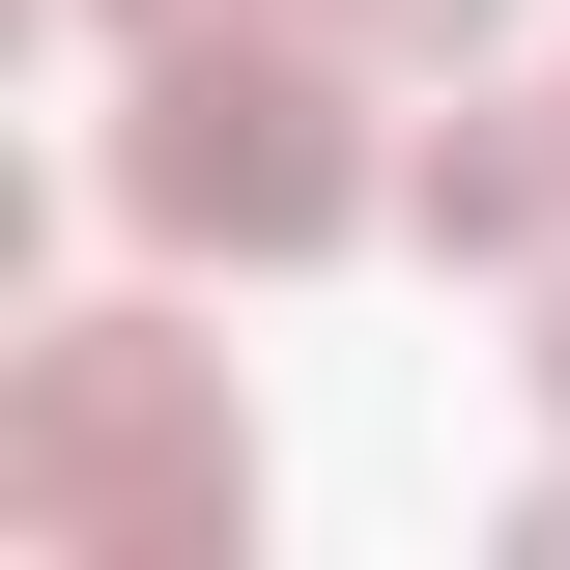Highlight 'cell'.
I'll return each mask as SVG.
<instances>
[{
	"mask_svg": "<svg viewBox=\"0 0 570 570\" xmlns=\"http://www.w3.org/2000/svg\"><path fill=\"white\" fill-rule=\"evenodd\" d=\"M513 570H570V485H542V513H513Z\"/></svg>",
	"mask_w": 570,
	"mask_h": 570,
	"instance_id": "obj_6",
	"label": "cell"
},
{
	"mask_svg": "<svg viewBox=\"0 0 570 570\" xmlns=\"http://www.w3.org/2000/svg\"><path fill=\"white\" fill-rule=\"evenodd\" d=\"M86 29H228V0H86Z\"/></svg>",
	"mask_w": 570,
	"mask_h": 570,
	"instance_id": "obj_5",
	"label": "cell"
},
{
	"mask_svg": "<svg viewBox=\"0 0 570 570\" xmlns=\"http://www.w3.org/2000/svg\"><path fill=\"white\" fill-rule=\"evenodd\" d=\"M0 542H58V570H228V542H257L228 343H171V314H58V343L0 371Z\"/></svg>",
	"mask_w": 570,
	"mask_h": 570,
	"instance_id": "obj_1",
	"label": "cell"
},
{
	"mask_svg": "<svg viewBox=\"0 0 570 570\" xmlns=\"http://www.w3.org/2000/svg\"><path fill=\"white\" fill-rule=\"evenodd\" d=\"M542 400H570V257H542Z\"/></svg>",
	"mask_w": 570,
	"mask_h": 570,
	"instance_id": "obj_7",
	"label": "cell"
},
{
	"mask_svg": "<svg viewBox=\"0 0 570 570\" xmlns=\"http://www.w3.org/2000/svg\"><path fill=\"white\" fill-rule=\"evenodd\" d=\"M343 29H257V0H228V29H142V115H115V200L171 228V257H343L371 200H400V171H371L343 142Z\"/></svg>",
	"mask_w": 570,
	"mask_h": 570,
	"instance_id": "obj_2",
	"label": "cell"
},
{
	"mask_svg": "<svg viewBox=\"0 0 570 570\" xmlns=\"http://www.w3.org/2000/svg\"><path fill=\"white\" fill-rule=\"evenodd\" d=\"M314 29H343L371 86H485V58H513V0H314Z\"/></svg>",
	"mask_w": 570,
	"mask_h": 570,
	"instance_id": "obj_4",
	"label": "cell"
},
{
	"mask_svg": "<svg viewBox=\"0 0 570 570\" xmlns=\"http://www.w3.org/2000/svg\"><path fill=\"white\" fill-rule=\"evenodd\" d=\"M400 228H428L456 285H542V257H570V115H428V142H400Z\"/></svg>",
	"mask_w": 570,
	"mask_h": 570,
	"instance_id": "obj_3",
	"label": "cell"
}]
</instances>
